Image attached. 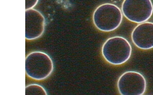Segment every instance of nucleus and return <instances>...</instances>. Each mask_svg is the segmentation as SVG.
<instances>
[{
  "mask_svg": "<svg viewBox=\"0 0 153 95\" xmlns=\"http://www.w3.org/2000/svg\"><path fill=\"white\" fill-rule=\"evenodd\" d=\"M45 19L42 13L31 9L25 11V38L28 40L40 37L45 31Z\"/></svg>",
  "mask_w": 153,
  "mask_h": 95,
  "instance_id": "obj_6",
  "label": "nucleus"
},
{
  "mask_svg": "<svg viewBox=\"0 0 153 95\" xmlns=\"http://www.w3.org/2000/svg\"><path fill=\"white\" fill-rule=\"evenodd\" d=\"M25 91V95H47L43 87L36 84L27 86Z\"/></svg>",
  "mask_w": 153,
  "mask_h": 95,
  "instance_id": "obj_8",
  "label": "nucleus"
},
{
  "mask_svg": "<svg viewBox=\"0 0 153 95\" xmlns=\"http://www.w3.org/2000/svg\"><path fill=\"white\" fill-rule=\"evenodd\" d=\"M25 61L26 73L33 79H45L53 71V61L45 53L41 51L30 53L27 56Z\"/></svg>",
  "mask_w": 153,
  "mask_h": 95,
  "instance_id": "obj_3",
  "label": "nucleus"
},
{
  "mask_svg": "<svg viewBox=\"0 0 153 95\" xmlns=\"http://www.w3.org/2000/svg\"><path fill=\"white\" fill-rule=\"evenodd\" d=\"M132 42L140 49L153 48V23L145 22L137 26L132 31Z\"/></svg>",
  "mask_w": 153,
  "mask_h": 95,
  "instance_id": "obj_7",
  "label": "nucleus"
},
{
  "mask_svg": "<svg viewBox=\"0 0 153 95\" xmlns=\"http://www.w3.org/2000/svg\"><path fill=\"white\" fill-rule=\"evenodd\" d=\"M132 48L128 40L121 36L109 38L102 46V55L109 63L121 65L128 61L132 55Z\"/></svg>",
  "mask_w": 153,
  "mask_h": 95,
  "instance_id": "obj_1",
  "label": "nucleus"
},
{
  "mask_svg": "<svg viewBox=\"0 0 153 95\" xmlns=\"http://www.w3.org/2000/svg\"><path fill=\"white\" fill-rule=\"evenodd\" d=\"M123 20L122 11L113 4L99 5L93 15V21L96 28L103 32L115 30L121 25Z\"/></svg>",
  "mask_w": 153,
  "mask_h": 95,
  "instance_id": "obj_2",
  "label": "nucleus"
},
{
  "mask_svg": "<svg viewBox=\"0 0 153 95\" xmlns=\"http://www.w3.org/2000/svg\"><path fill=\"white\" fill-rule=\"evenodd\" d=\"M39 0H25V10L32 9L37 4Z\"/></svg>",
  "mask_w": 153,
  "mask_h": 95,
  "instance_id": "obj_9",
  "label": "nucleus"
},
{
  "mask_svg": "<svg viewBox=\"0 0 153 95\" xmlns=\"http://www.w3.org/2000/svg\"><path fill=\"white\" fill-rule=\"evenodd\" d=\"M121 11L129 21L140 24L151 18L153 13V5L151 0H124Z\"/></svg>",
  "mask_w": 153,
  "mask_h": 95,
  "instance_id": "obj_4",
  "label": "nucleus"
},
{
  "mask_svg": "<svg viewBox=\"0 0 153 95\" xmlns=\"http://www.w3.org/2000/svg\"><path fill=\"white\" fill-rule=\"evenodd\" d=\"M146 87L145 78L137 72H125L117 81V89L122 95H143L145 93Z\"/></svg>",
  "mask_w": 153,
  "mask_h": 95,
  "instance_id": "obj_5",
  "label": "nucleus"
}]
</instances>
